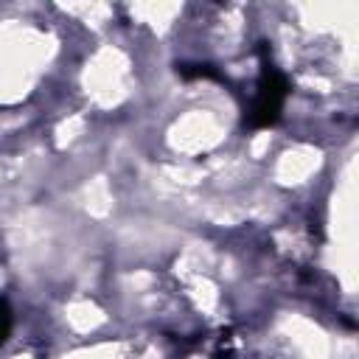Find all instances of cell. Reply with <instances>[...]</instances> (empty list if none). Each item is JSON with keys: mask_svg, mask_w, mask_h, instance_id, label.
I'll use <instances>...</instances> for the list:
<instances>
[{"mask_svg": "<svg viewBox=\"0 0 359 359\" xmlns=\"http://www.w3.org/2000/svg\"><path fill=\"white\" fill-rule=\"evenodd\" d=\"M286 95H289V79L264 56L258 90H255V98H252V104L247 109L244 123L250 129H269V126H275L280 121Z\"/></svg>", "mask_w": 359, "mask_h": 359, "instance_id": "1", "label": "cell"}, {"mask_svg": "<svg viewBox=\"0 0 359 359\" xmlns=\"http://www.w3.org/2000/svg\"><path fill=\"white\" fill-rule=\"evenodd\" d=\"M177 73L182 79H216V81H222L219 70L213 65H205V62H194V65L182 62V65H177Z\"/></svg>", "mask_w": 359, "mask_h": 359, "instance_id": "2", "label": "cell"}, {"mask_svg": "<svg viewBox=\"0 0 359 359\" xmlns=\"http://www.w3.org/2000/svg\"><path fill=\"white\" fill-rule=\"evenodd\" d=\"M11 323H14V314H11V306H8V300L0 294V342L8 337V331H11Z\"/></svg>", "mask_w": 359, "mask_h": 359, "instance_id": "3", "label": "cell"}]
</instances>
